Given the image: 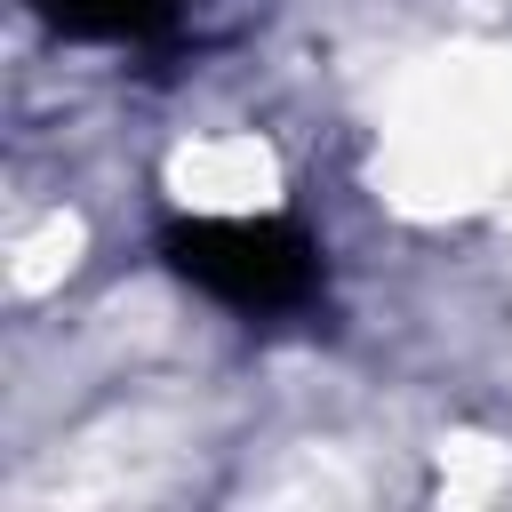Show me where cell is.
Listing matches in <instances>:
<instances>
[{
    "label": "cell",
    "instance_id": "1",
    "mask_svg": "<svg viewBox=\"0 0 512 512\" xmlns=\"http://www.w3.org/2000/svg\"><path fill=\"white\" fill-rule=\"evenodd\" d=\"M152 256L232 320H304L328 296V248L288 208L240 216H176L152 232Z\"/></svg>",
    "mask_w": 512,
    "mask_h": 512
},
{
    "label": "cell",
    "instance_id": "2",
    "mask_svg": "<svg viewBox=\"0 0 512 512\" xmlns=\"http://www.w3.org/2000/svg\"><path fill=\"white\" fill-rule=\"evenodd\" d=\"M192 0H48V16L80 40H152L184 16Z\"/></svg>",
    "mask_w": 512,
    "mask_h": 512
}]
</instances>
